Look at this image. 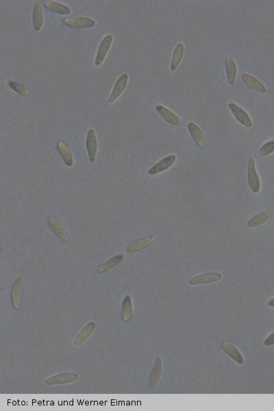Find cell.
Instances as JSON below:
<instances>
[{
	"label": "cell",
	"mask_w": 274,
	"mask_h": 411,
	"mask_svg": "<svg viewBox=\"0 0 274 411\" xmlns=\"http://www.w3.org/2000/svg\"><path fill=\"white\" fill-rule=\"evenodd\" d=\"M112 43H113V36L111 34H107L103 36L97 49L94 59L95 66L100 67L103 64L108 56Z\"/></svg>",
	"instance_id": "1"
},
{
	"label": "cell",
	"mask_w": 274,
	"mask_h": 411,
	"mask_svg": "<svg viewBox=\"0 0 274 411\" xmlns=\"http://www.w3.org/2000/svg\"><path fill=\"white\" fill-rule=\"evenodd\" d=\"M63 23L68 27L75 29H90L96 26L95 19L85 16L67 17L63 19Z\"/></svg>",
	"instance_id": "2"
},
{
	"label": "cell",
	"mask_w": 274,
	"mask_h": 411,
	"mask_svg": "<svg viewBox=\"0 0 274 411\" xmlns=\"http://www.w3.org/2000/svg\"><path fill=\"white\" fill-rule=\"evenodd\" d=\"M128 82H129V76L127 73H122V75H119V78L117 79L112 86L111 91L108 96V103L112 104L118 100L124 92L125 89L127 87Z\"/></svg>",
	"instance_id": "3"
},
{
	"label": "cell",
	"mask_w": 274,
	"mask_h": 411,
	"mask_svg": "<svg viewBox=\"0 0 274 411\" xmlns=\"http://www.w3.org/2000/svg\"><path fill=\"white\" fill-rule=\"evenodd\" d=\"M247 184L253 193H257L261 190V180L256 171L255 160L251 157L247 163Z\"/></svg>",
	"instance_id": "4"
},
{
	"label": "cell",
	"mask_w": 274,
	"mask_h": 411,
	"mask_svg": "<svg viewBox=\"0 0 274 411\" xmlns=\"http://www.w3.org/2000/svg\"><path fill=\"white\" fill-rule=\"evenodd\" d=\"M222 274L217 272H206L197 275L189 279L188 284L190 286L203 285L215 283L222 279Z\"/></svg>",
	"instance_id": "5"
},
{
	"label": "cell",
	"mask_w": 274,
	"mask_h": 411,
	"mask_svg": "<svg viewBox=\"0 0 274 411\" xmlns=\"http://www.w3.org/2000/svg\"><path fill=\"white\" fill-rule=\"evenodd\" d=\"M78 374L75 372H64V373L58 374L47 377L45 381V383L47 386L62 385V384L73 383L78 380Z\"/></svg>",
	"instance_id": "6"
},
{
	"label": "cell",
	"mask_w": 274,
	"mask_h": 411,
	"mask_svg": "<svg viewBox=\"0 0 274 411\" xmlns=\"http://www.w3.org/2000/svg\"><path fill=\"white\" fill-rule=\"evenodd\" d=\"M85 147L88 159L91 163H94L98 154V143L96 131L93 128L89 129L86 135Z\"/></svg>",
	"instance_id": "7"
},
{
	"label": "cell",
	"mask_w": 274,
	"mask_h": 411,
	"mask_svg": "<svg viewBox=\"0 0 274 411\" xmlns=\"http://www.w3.org/2000/svg\"><path fill=\"white\" fill-rule=\"evenodd\" d=\"M163 372V360L161 356H158L154 358V363L151 370L149 377L148 386L151 389H155L161 380Z\"/></svg>",
	"instance_id": "8"
},
{
	"label": "cell",
	"mask_w": 274,
	"mask_h": 411,
	"mask_svg": "<svg viewBox=\"0 0 274 411\" xmlns=\"http://www.w3.org/2000/svg\"><path fill=\"white\" fill-rule=\"evenodd\" d=\"M230 110L235 116V118L240 124L245 128H251L252 126V121L247 112L241 107L236 103H231L228 104Z\"/></svg>",
	"instance_id": "9"
},
{
	"label": "cell",
	"mask_w": 274,
	"mask_h": 411,
	"mask_svg": "<svg viewBox=\"0 0 274 411\" xmlns=\"http://www.w3.org/2000/svg\"><path fill=\"white\" fill-rule=\"evenodd\" d=\"M22 293L23 280L22 277H19L14 282L10 293L12 306L16 310H19L22 306Z\"/></svg>",
	"instance_id": "10"
},
{
	"label": "cell",
	"mask_w": 274,
	"mask_h": 411,
	"mask_svg": "<svg viewBox=\"0 0 274 411\" xmlns=\"http://www.w3.org/2000/svg\"><path fill=\"white\" fill-rule=\"evenodd\" d=\"M32 22L35 31H41L44 24V14L41 1L40 0L34 1L32 13Z\"/></svg>",
	"instance_id": "11"
},
{
	"label": "cell",
	"mask_w": 274,
	"mask_h": 411,
	"mask_svg": "<svg viewBox=\"0 0 274 411\" xmlns=\"http://www.w3.org/2000/svg\"><path fill=\"white\" fill-rule=\"evenodd\" d=\"M176 161V156L174 154H170L159 161L155 165H153L152 168L149 170L148 173L151 175L159 174L162 172L169 170L174 164Z\"/></svg>",
	"instance_id": "12"
},
{
	"label": "cell",
	"mask_w": 274,
	"mask_h": 411,
	"mask_svg": "<svg viewBox=\"0 0 274 411\" xmlns=\"http://www.w3.org/2000/svg\"><path fill=\"white\" fill-rule=\"evenodd\" d=\"M221 347L224 352L235 363L240 365L243 364L244 357L243 354L233 343L228 342V341H224L221 343Z\"/></svg>",
	"instance_id": "13"
},
{
	"label": "cell",
	"mask_w": 274,
	"mask_h": 411,
	"mask_svg": "<svg viewBox=\"0 0 274 411\" xmlns=\"http://www.w3.org/2000/svg\"><path fill=\"white\" fill-rule=\"evenodd\" d=\"M96 329V323L95 321H90L87 323L81 330H80L78 335L75 336L73 340V344L75 347L81 345L94 334Z\"/></svg>",
	"instance_id": "14"
},
{
	"label": "cell",
	"mask_w": 274,
	"mask_h": 411,
	"mask_svg": "<svg viewBox=\"0 0 274 411\" xmlns=\"http://www.w3.org/2000/svg\"><path fill=\"white\" fill-rule=\"evenodd\" d=\"M156 112L161 117L163 120L165 121L169 124L171 126H179L181 124V119L178 115H175L174 112L171 111L168 109L167 107L163 106V105L158 104L156 107Z\"/></svg>",
	"instance_id": "15"
},
{
	"label": "cell",
	"mask_w": 274,
	"mask_h": 411,
	"mask_svg": "<svg viewBox=\"0 0 274 411\" xmlns=\"http://www.w3.org/2000/svg\"><path fill=\"white\" fill-rule=\"evenodd\" d=\"M47 224H48L51 231L53 232L60 240L64 243H67L69 242V237H68L66 231H65L64 228H63L59 219L56 218L55 217H53V216H50L47 219Z\"/></svg>",
	"instance_id": "16"
},
{
	"label": "cell",
	"mask_w": 274,
	"mask_h": 411,
	"mask_svg": "<svg viewBox=\"0 0 274 411\" xmlns=\"http://www.w3.org/2000/svg\"><path fill=\"white\" fill-rule=\"evenodd\" d=\"M187 128L191 138L194 140L196 145L200 148H205L206 147L205 137L201 128L194 122L188 123Z\"/></svg>",
	"instance_id": "17"
},
{
	"label": "cell",
	"mask_w": 274,
	"mask_h": 411,
	"mask_svg": "<svg viewBox=\"0 0 274 411\" xmlns=\"http://www.w3.org/2000/svg\"><path fill=\"white\" fill-rule=\"evenodd\" d=\"M156 237L153 235L147 236L140 238L139 240H135V241L132 242L128 245L127 251L128 252H137L138 251L142 250V249L146 248V247L152 245L154 242L156 241Z\"/></svg>",
	"instance_id": "18"
},
{
	"label": "cell",
	"mask_w": 274,
	"mask_h": 411,
	"mask_svg": "<svg viewBox=\"0 0 274 411\" xmlns=\"http://www.w3.org/2000/svg\"><path fill=\"white\" fill-rule=\"evenodd\" d=\"M241 79L245 86L252 89V90L261 93V94H265L267 92V88L265 87L264 84L262 83L259 79L253 76L252 75L249 74V73H243L242 75Z\"/></svg>",
	"instance_id": "19"
},
{
	"label": "cell",
	"mask_w": 274,
	"mask_h": 411,
	"mask_svg": "<svg viewBox=\"0 0 274 411\" xmlns=\"http://www.w3.org/2000/svg\"><path fill=\"white\" fill-rule=\"evenodd\" d=\"M47 10L59 15H68L71 13V8L66 4L54 0H47L44 3Z\"/></svg>",
	"instance_id": "20"
},
{
	"label": "cell",
	"mask_w": 274,
	"mask_h": 411,
	"mask_svg": "<svg viewBox=\"0 0 274 411\" xmlns=\"http://www.w3.org/2000/svg\"><path fill=\"white\" fill-rule=\"evenodd\" d=\"M225 70H226V77L228 83L230 85H233L236 82L237 76V67L235 60L231 56H227L225 59Z\"/></svg>",
	"instance_id": "21"
},
{
	"label": "cell",
	"mask_w": 274,
	"mask_h": 411,
	"mask_svg": "<svg viewBox=\"0 0 274 411\" xmlns=\"http://www.w3.org/2000/svg\"><path fill=\"white\" fill-rule=\"evenodd\" d=\"M56 148H57L58 152L62 158L65 165L69 167V168L73 166V157L68 145L63 140H59L56 143Z\"/></svg>",
	"instance_id": "22"
},
{
	"label": "cell",
	"mask_w": 274,
	"mask_h": 411,
	"mask_svg": "<svg viewBox=\"0 0 274 411\" xmlns=\"http://www.w3.org/2000/svg\"><path fill=\"white\" fill-rule=\"evenodd\" d=\"M133 314V300L130 295H126L123 300L121 307V317L124 322L131 321Z\"/></svg>",
	"instance_id": "23"
},
{
	"label": "cell",
	"mask_w": 274,
	"mask_h": 411,
	"mask_svg": "<svg viewBox=\"0 0 274 411\" xmlns=\"http://www.w3.org/2000/svg\"><path fill=\"white\" fill-rule=\"evenodd\" d=\"M273 216L274 212L272 210L260 212L247 221V226L251 228L257 227V226L264 224L267 221L272 219Z\"/></svg>",
	"instance_id": "24"
},
{
	"label": "cell",
	"mask_w": 274,
	"mask_h": 411,
	"mask_svg": "<svg viewBox=\"0 0 274 411\" xmlns=\"http://www.w3.org/2000/svg\"><path fill=\"white\" fill-rule=\"evenodd\" d=\"M184 54V45L180 42L175 45L174 50L172 54L171 64H170V71H175L180 66Z\"/></svg>",
	"instance_id": "25"
},
{
	"label": "cell",
	"mask_w": 274,
	"mask_h": 411,
	"mask_svg": "<svg viewBox=\"0 0 274 411\" xmlns=\"http://www.w3.org/2000/svg\"><path fill=\"white\" fill-rule=\"evenodd\" d=\"M123 259H124V255L122 254L114 256L111 259L104 262L103 264L100 265L98 269V271L99 273H104V272H108V270L117 266L123 261Z\"/></svg>",
	"instance_id": "26"
},
{
	"label": "cell",
	"mask_w": 274,
	"mask_h": 411,
	"mask_svg": "<svg viewBox=\"0 0 274 411\" xmlns=\"http://www.w3.org/2000/svg\"><path fill=\"white\" fill-rule=\"evenodd\" d=\"M8 87L14 91L21 96H26L31 94V89L26 84L19 83V82L9 81L8 82Z\"/></svg>",
	"instance_id": "27"
},
{
	"label": "cell",
	"mask_w": 274,
	"mask_h": 411,
	"mask_svg": "<svg viewBox=\"0 0 274 411\" xmlns=\"http://www.w3.org/2000/svg\"><path fill=\"white\" fill-rule=\"evenodd\" d=\"M274 152V139L270 140L262 145L259 151V154L262 157H266Z\"/></svg>",
	"instance_id": "28"
},
{
	"label": "cell",
	"mask_w": 274,
	"mask_h": 411,
	"mask_svg": "<svg viewBox=\"0 0 274 411\" xmlns=\"http://www.w3.org/2000/svg\"><path fill=\"white\" fill-rule=\"evenodd\" d=\"M263 345L266 347L274 345V332L270 334L263 342Z\"/></svg>",
	"instance_id": "29"
},
{
	"label": "cell",
	"mask_w": 274,
	"mask_h": 411,
	"mask_svg": "<svg viewBox=\"0 0 274 411\" xmlns=\"http://www.w3.org/2000/svg\"><path fill=\"white\" fill-rule=\"evenodd\" d=\"M268 307H274V298H272V299L269 300L268 302Z\"/></svg>",
	"instance_id": "30"
},
{
	"label": "cell",
	"mask_w": 274,
	"mask_h": 411,
	"mask_svg": "<svg viewBox=\"0 0 274 411\" xmlns=\"http://www.w3.org/2000/svg\"><path fill=\"white\" fill-rule=\"evenodd\" d=\"M272 72H273V78H274V62L273 69H272Z\"/></svg>",
	"instance_id": "31"
}]
</instances>
